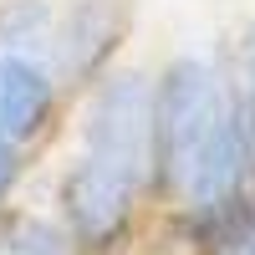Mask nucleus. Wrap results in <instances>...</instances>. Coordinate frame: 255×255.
Masks as SVG:
<instances>
[{"label":"nucleus","mask_w":255,"mask_h":255,"mask_svg":"<svg viewBox=\"0 0 255 255\" xmlns=\"http://www.w3.org/2000/svg\"><path fill=\"white\" fill-rule=\"evenodd\" d=\"M230 97L220 61L174 56L153 77V194L179 204L194 163L204 158L209 138L225 128Z\"/></svg>","instance_id":"f257e3e1"},{"label":"nucleus","mask_w":255,"mask_h":255,"mask_svg":"<svg viewBox=\"0 0 255 255\" xmlns=\"http://www.w3.org/2000/svg\"><path fill=\"white\" fill-rule=\"evenodd\" d=\"M82 158L153 194V77L138 67L102 72L82 108Z\"/></svg>","instance_id":"f03ea898"},{"label":"nucleus","mask_w":255,"mask_h":255,"mask_svg":"<svg viewBox=\"0 0 255 255\" xmlns=\"http://www.w3.org/2000/svg\"><path fill=\"white\" fill-rule=\"evenodd\" d=\"M138 204H143V194L128 179H118L113 168H102L82 153L56 179V225L67 230L77 255L123 250L133 225H138Z\"/></svg>","instance_id":"7ed1b4c3"},{"label":"nucleus","mask_w":255,"mask_h":255,"mask_svg":"<svg viewBox=\"0 0 255 255\" xmlns=\"http://www.w3.org/2000/svg\"><path fill=\"white\" fill-rule=\"evenodd\" d=\"M128 31H133L128 0H72L67 10H56L46 41V67L56 87H92L102 72H113Z\"/></svg>","instance_id":"20e7f679"},{"label":"nucleus","mask_w":255,"mask_h":255,"mask_svg":"<svg viewBox=\"0 0 255 255\" xmlns=\"http://www.w3.org/2000/svg\"><path fill=\"white\" fill-rule=\"evenodd\" d=\"M61 108V87L46 56H0V143L15 153L36 148L51 133Z\"/></svg>","instance_id":"39448f33"},{"label":"nucleus","mask_w":255,"mask_h":255,"mask_svg":"<svg viewBox=\"0 0 255 255\" xmlns=\"http://www.w3.org/2000/svg\"><path fill=\"white\" fill-rule=\"evenodd\" d=\"M220 77H225L230 113H235L240 133H245V148H250V163H255V20L235 31V41H230V51L220 61Z\"/></svg>","instance_id":"423d86ee"},{"label":"nucleus","mask_w":255,"mask_h":255,"mask_svg":"<svg viewBox=\"0 0 255 255\" xmlns=\"http://www.w3.org/2000/svg\"><path fill=\"white\" fill-rule=\"evenodd\" d=\"M51 26V0H0V56H46Z\"/></svg>","instance_id":"0eeeda50"},{"label":"nucleus","mask_w":255,"mask_h":255,"mask_svg":"<svg viewBox=\"0 0 255 255\" xmlns=\"http://www.w3.org/2000/svg\"><path fill=\"white\" fill-rule=\"evenodd\" d=\"M0 255H77L67 230L41 215H0Z\"/></svg>","instance_id":"6e6552de"},{"label":"nucleus","mask_w":255,"mask_h":255,"mask_svg":"<svg viewBox=\"0 0 255 255\" xmlns=\"http://www.w3.org/2000/svg\"><path fill=\"white\" fill-rule=\"evenodd\" d=\"M209 255H250L245 245H230V250H209Z\"/></svg>","instance_id":"1a4fd4ad"},{"label":"nucleus","mask_w":255,"mask_h":255,"mask_svg":"<svg viewBox=\"0 0 255 255\" xmlns=\"http://www.w3.org/2000/svg\"><path fill=\"white\" fill-rule=\"evenodd\" d=\"M250 189H255V174H250Z\"/></svg>","instance_id":"9d476101"}]
</instances>
